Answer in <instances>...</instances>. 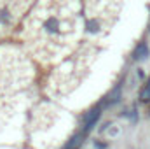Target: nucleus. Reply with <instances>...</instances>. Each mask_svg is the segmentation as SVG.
<instances>
[{
    "mask_svg": "<svg viewBox=\"0 0 150 149\" xmlns=\"http://www.w3.org/2000/svg\"><path fill=\"white\" fill-rule=\"evenodd\" d=\"M100 119V109H93L86 116V121H84V133H87L89 130H93V126L96 125V121Z\"/></svg>",
    "mask_w": 150,
    "mask_h": 149,
    "instance_id": "f257e3e1",
    "label": "nucleus"
},
{
    "mask_svg": "<svg viewBox=\"0 0 150 149\" xmlns=\"http://www.w3.org/2000/svg\"><path fill=\"white\" fill-rule=\"evenodd\" d=\"M147 56H149V46H147L145 42L138 44V46L134 47V51H133V60H134V62H140V60H143V58H147Z\"/></svg>",
    "mask_w": 150,
    "mask_h": 149,
    "instance_id": "f03ea898",
    "label": "nucleus"
},
{
    "mask_svg": "<svg viewBox=\"0 0 150 149\" xmlns=\"http://www.w3.org/2000/svg\"><path fill=\"white\" fill-rule=\"evenodd\" d=\"M80 139H82V133H75L74 137H72V139H70V140L67 142V146H65L63 149H79L80 142H82Z\"/></svg>",
    "mask_w": 150,
    "mask_h": 149,
    "instance_id": "7ed1b4c3",
    "label": "nucleus"
},
{
    "mask_svg": "<svg viewBox=\"0 0 150 149\" xmlns=\"http://www.w3.org/2000/svg\"><path fill=\"white\" fill-rule=\"evenodd\" d=\"M140 98H142V102H150V79L147 81V84L143 86V90L140 93Z\"/></svg>",
    "mask_w": 150,
    "mask_h": 149,
    "instance_id": "20e7f679",
    "label": "nucleus"
},
{
    "mask_svg": "<svg viewBox=\"0 0 150 149\" xmlns=\"http://www.w3.org/2000/svg\"><path fill=\"white\" fill-rule=\"evenodd\" d=\"M56 28H58V21H56L54 18H51V19L45 23V30H47V32H56Z\"/></svg>",
    "mask_w": 150,
    "mask_h": 149,
    "instance_id": "39448f33",
    "label": "nucleus"
},
{
    "mask_svg": "<svg viewBox=\"0 0 150 149\" xmlns=\"http://www.w3.org/2000/svg\"><path fill=\"white\" fill-rule=\"evenodd\" d=\"M87 32H91V34H96L98 32V21L96 19H91V21H87Z\"/></svg>",
    "mask_w": 150,
    "mask_h": 149,
    "instance_id": "423d86ee",
    "label": "nucleus"
},
{
    "mask_svg": "<svg viewBox=\"0 0 150 149\" xmlns=\"http://www.w3.org/2000/svg\"><path fill=\"white\" fill-rule=\"evenodd\" d=\"M9 18H11V16H9V9H7V7H5V9H2V11H0V23L9 21Z\"/></svg>",
    "mask_w": 150,
    "mask_h": 149,
    "instance_id": "0eeeda50",
    "label": "nucleus"
},
{
    "mask_svg": "<svg viewBox=\"0 0 150 149\" xmlns=\"http://www.w3.org/2000/svg\"><path fill=\"white\" fill-rule=\"evenodd\" d=\"M96 148H98V149H105V144H101V142H96Z\"/></svg>",
    "mask_w": 150,
    "mask_h": 149,
    "instance_id": "6e6552de",
    "label": "nucleus"
},
{
    "mask_svg": "<svg viewBox=\"0 0 150 149\" xmlns=\"http://www.w3.org/2000/svg\"><path fill=\"white\" fill-rule=\"evenodd\" d=\"M108 126H110V123H108V121H107V123H105V125H103V126H101V132H103V130H107V128H108Z\"/></svg>",
    "mask_w": 150,
    "mask_h": 149,
    "instance_id": "1a4fd4ad",
    "label": "nucleus"
}]
</instances>
